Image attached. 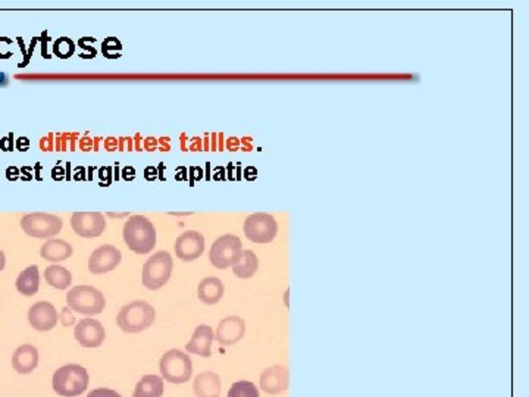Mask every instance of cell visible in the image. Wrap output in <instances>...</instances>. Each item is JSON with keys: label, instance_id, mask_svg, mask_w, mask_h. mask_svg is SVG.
<instances>
[{"label": "cell", "instance_id": "1", "mask_svg": "<svg viewBox=\"0 0 529 397\" xmlns=\"http://www.w3.org/2000/svg\"><path fill=\"white\" fill-rule=\"evenodd\" d=\"M124 240L128 249L137 255L150 253L156 246V228L143 215H132L124 226Z\"/></svg>", "mask_w": 529, "mask_h": 397}, {"label": "cell", "instance_id": "2", "mask_svg": "<svg viewBox=\"0 0 529 397\" xmlns=\"http://www.w3.org/2000/svg\"><path fill=\"white\" fill-rule=\"evenodd\" d=\"M156 319L155 307L144 301H135L121 309L116 316L118 327L130 334H137L149 328Z\"/></svg>", "mask_w": 529, "mask_h": 397}, {"label": "cell", "instance_id": "3", "mask_svg": "<svg viewBox=\"0 0 529 397\" xmlns=\"http://www.w3.org/2000/svg\"><path fill=\"white\" fill-rule=\"evenodd\" d=\"M89 386V372L77 364L65 365L53 374V390L62 397L81 396Z\"/></svg>", "mask_w": 529, "mask_h": 397}, {"label": "cell", "instance_id": "4", "mask_svg": "<svg viewBox=\"0 0 529 397\" xmlns=\"http://www.w3.org/2000/svg\"><path fill=\"white\" fill-rule=\"evenodd\" d=\"M68 306L83 315H97L105 309V296L92 285H77L67 294Z\"/></svg>", "mask_w": 529, "mask_h": 397}, {"label": "cell", "instance_id": "5", "mask_svg": "<svg viewBox=\"0 0 529 397\" xmlns=\"http://www.w3.org/2000/svg\"><path fill=\"white\" fill-rule=\"evenodd\" d=\"M174 262L168 252H157L147 259L143 267V285L149 290H159L169 281Z\"/></svg>", "mask_w": 529, "mask_h": 397}, {"label": "cell", "instance_id": "6", "mask_svg": "<svg viewBox=\"0 0 529 397\" xmlns=\"http://www.w3.org/2000/svg\"><path fill=\"white\" fill-rule=\"evenodd\" d=\"M162 377L172 384H184L191 378L193 365L191 359L187 353L178 349L168 350L159 362Z\"/></svg>", "mask_w": 529, "mask_h": 397}, {"label": "cell", "instance_id": "7", "mask_svg": "<svg viewBox=\"0 0 529 397\" xmlns=\"http://www.w3.org/2000/svg\"><path fill=\"white\" fill-rule=\"evenodd\" d=\"M64 222L59 217L44 212L28 214L21 219V227L27 235L35 239L55 237L62 230Z\"/></svg>", "mask_w": 529, "mask_h": 397}, {"label": "cell", "instance_id": "8", "mask_svg": "<svg viewBox=\"0 0 529 397\" xmlns=\"http://www.w3.org/2000/svg\"><path fill=\"white\" fill-rule=\"evenodd\" d=\"M244 234L253 243H270L278 233V224L272 215L259 212L248 217L244 221Z\"/></svg>", "mask_w": 529, "mask_h": 397}, {"label": "cell", "instance_id": "9", "mask_svg": "<svg viewBox=\"0 0 529 397\" xmlns=\"http://www.w3.org/2000/svg\"><path fill=\"white\" fill-rule=\"evenodd\" d=\"M241 249L243 244L237 235H223V237H219L212 244V249L209 252V260H211V264L218 269L229 268L236 262V259L241 253Z\"/></svg>", "mask_w": 529, "mask_h": 397}, {"label": "cell", "instance_id": "10", "mask_svg": "<svg viewBox=\"0 0 529 397\" xmlns=\"http://www.w3.org/2000/svg\"><path fill=\"white\" fill-rule=\"evenodd\" d=\"M72 230L80 237H101L106 228V221L101 212H76L71 217Z\"/></svg>", "mask_w": 529, "mask_h": 397}, {"label": "cell", "instance_id": "11", "mask_svg": "<svg viewBox=\"0 0 529 397\" xmlns=\"http://www.w3.org/2000/svg\"><path fill=\"white\" fill-rule=\"evenodd\" d=\"M122 260V253L115 246L105 244L96 249L89 259V269L92 274H106V272L114 271Z\"/></svg>", "mask_w": 529, "mask_h": 397}, {"label": "cell", "instance_id": "12", "mask_svg": "<svg viewBox=\"0 0 529 397\" xmlns=\"http://www.w3.org/2000/svg\"><path fill=\"white\" fill-rule=\"evenodd\" d=\"M205 252V237L198 231H186L175 242V255L184 262L200 257Z\"/></svg>", "mask_w": 529, "mask_h": 397}, {"label": "cell", "instance_id": "13", "mask_svg": "<svg viewBox=\"0 0 529 397\" xmlns=\"http://www.w3.org/2000/svg\"><path fill=\"white\" fill-rule=\"evenodd\" d=\"M59 315L51 302H37L28 311V321L37 331H51L56 327Z\"/></svg>", "mask_w": 529, "mask_h": 397}, {"label": "cell", "instance_id": "14", "mask_svg": "<svg viewBox=\"0 0 529 397\" xmlns=\"http://www.w3.org/2000/svg\"><path fill=\"white\" fill-rule=\"evenodd\" d=\"M76 339L83 347H99L105 341L106 332L97 319H81L76 327Z\"/></svg>", "mask_w": 529, "mask_h": 397}, {"label": "cell", "instance_id": "15", "mask_svg": "<svg viewBox=\"0 0 529 397\" xmlns=\"http://www.w3.org/2000/svg\"><path fill=\"white\" fill-rule=\"evenodd\" d=\"M245 332V322L240 316H228L219 322L216 330V340L220 346H231L239 343Z\"/></svg>", "mask_w": 529, "mask_h": 397}, {"label": "cell", "instance_id": "16", "mask_svg": "<svg viewBox=\"0 0 529 397\" xmlns=\"http://www.w3.org/2000/svg\"><path fill=\"white\" fill-rule=\"evenodd\" d=\"M288 387V371L287 368L275 365L263 371L261 375V389L268 394H279Z\"/></svg>", "mask_w": 529, "mask_h": 397}, {"label": "cell", "instance_id": "17", "mask_svg": "<svg viewBox=\"0 0 529 397\" xmlns=\"http://www.w3.org/2000/svg\"><path fill=\"white\" fill-rule=\"evenodd\" d=\"M214 339H215V334L212 328L206 324H202L199 327H196L191 340L186 346V350H189V353H193V355L209 357L212 355Z\"/></svg>", "mask_w": 529, "mask_h": 397}, {"label": "cell", "instance_id": "18", "mask_svg": "<svg viewBox=\"0 0 529 397\" xmlns=\"http://www.w3.org/2000/svg\"><path fill=\"white\" fill-rule=\"evenodd\" d=\"M39 365V350L31 344H22L12 356V366L21 375H27Z\"/></svg>", "mask_w": 529, "mask_h": 397}, {"label": "cell", "instance_id": "19", "mask_svg": "<svg viewBox=\"0 0 529 397\" xmlns=\"http://www.w3.org/2000/svg\"><path fill=\"white\" fill-rule=\"evenodd\" d=\"M196 397H219L220 378L215 372H202L193 384Z\"/></svg>", "mask_w": 529, "mask_h": 397}, {"label": "cell", "instance_id": "20", "mask_svg": "<svg viewBox=\"0 0 529 397\" xmlns=\"http://www.w3.org/2000/svg\"><path fill=\"white\" fill-rule=\"evenodd\" d=\"M224 284L216 277H207L199 284V299L205 305H216L224 296Z\"/></svg>", "mask_w": 529, "mask_h": 397}, {"label": "cell", "instance_id": "21", "mask_svg": "<svg viewBox=\"0 0 529 397\" xmlns=\"http://www.w3.org/2000/svg\"><path fill=\"white\" fill-rule=\"evenodd\" d=\"M40 255L46 260H51V262H62V260H67L69 256H72V247L65 240L52 239L42 246Z\"/></svg>", "mask_w": 529, "mask_h": 397}, {"label": "cell", "instance_id": "22", "mask_svg": "<svg viewBox=\"0 0 529 397\" xmlns=\"http://www.w3.org/2000/svg\"><path fill=\"white\" fill-rule=\"evenodd\" d=\"M257 268H259V259L253 251H241L236 262L232 264V271L239 278H252Z\"/></svg>", "mask_w": 529, "mask_h": 397}, {"label": "cell", "instance_id": "23", "mask_svg": "<svg viewBox=\"0 0 529 397\" xmlns=\"http://www.w3.org/2000/svg\"><path fill=\"white\" fill-rule=\"evenodd\" d=\"M40 285V274L37 265H31L27 269H24L19 277L17 278V289L24 296H34L39 292Z\"/></svg>", "mask_w": 529, "mask_h": 397}, {"label": "cell", "instance_id": "24", "mask_svg": "<svg viewBox=\"0 0 529 397\" xmlns=\"http://www.w3.org/2000/svg\"><path fill=\"white\" fill-rule=\"evenodd\" d=\"M164 380L159 375H144L135 386L132 397H162Z\"/></svg>", "mask_w": 529, "mask_h": 397}, {"label": "cell", "instance_id": "25", "mask_svg": "<svg viewBox=\"0 0 529 397\" xmlns=\"http://www.w3.org/2000/svg\"><path fill=\"white\" fill-rule=\"evenodd\" d=\"M44 278L49 285H52V287L58 290H67L72 282L71 272L60 265L47 267L44 271Z\"/></svg>", "mask_w": 529, "mask_h": 397}, {"label": "cell", "instance_id": "26", "mask_svg": "<svg viewBox=\"0 0 529 397\" xmlns=\"http://www.w3.org/2000/svg\"><path fill=\"white\" fill-rule=\"evenodd\" d=\"M228 397H261L259 390L254 386L252 381H237L234 382L229 391Z\"/></svg>", "mask_w": 529, "mask_h": 397}, {"label": "cell", "instance_id": "27", "mask_svg": "<svg viewBox=\"0 0 529 397\" xmlns=\"http://www.w3.org/2000/svg\"><path fill=\"white\" fill-rule=\"evenodd\" d=\"M76 52V43L69 37H59L53 44V53L60 59H68Z\"/></svg>", "mask_w": 529, "mask_h": 397}, {"label": "cell", "instance_id": "28", "mask_svg": "<svg viewBox=\"0 0 529 397\" xmlns=\"http://www.w3.org/2000/svg\"><path fill=\"white\" fill-rule=\"evenodd\" d=\"M122 43L116 39V37H107V39L102 43V53L107 59H116L121 58Z\"/></svg>", "mask_w": 529, "mask_h": 397}, {"label": "cell", "instance_id": "29", "mask_svg": "<svg viewBox=\"0 0 529 397\" xmlns=\"http://www.w3.org/2000/svg\"><path fill=\"white\" fill-rule=\"evenodd\" d=\"M78 137V134L77 133H72V134H69V133H65V134H62V135H59L58 134V139H56V142H59V144H60V151H62V152H65V151H73V149H76V139Z\"/></svg>", "mask_w": 529, "mask_h": 397}, {"label": "cell", "instance_id": "30", "mask_svg": "<svg viewBox=\"0 0 529 397\" xmlns=\"http://www.w3.org/2000/svg\"><path fill=\"white\" fill-rule=\"evenodd\" d=\"M59 319H60V324H62L64 327H71V326H73V322H76V318H73L69 306L64 307L62 311H60Z\"/></svg>", "mask_w": 529, "mask_h": 397}, {"label": "cell", "instance_id": "31", "mask_svg": "<svg viewBox=\"0 0 529 397\" xmlns=\"http://www.w3.org/2000/svg\"><path fill=\"white\" fill-rule=\"evenodd\" d=\"M87 397H122L118 391L110 389H96L89 393Z\"/></svg>", "mask_w": 529, "mask_h": 397}, {"label": "cell", "instance_id": "32", "mask_svg": "<svg viewBox=\"0 0 529 397\" xmlns=\"http://www.w3.org/2000/svg\"><path fill=\"white\" fill-rule=\"evenodd\" d=\"M110 174H112V168L110 167H102L99 169V177L102 180L103 187H107V185H110V183H112V176H110Z\"/></svg>", "mask_w": 529, "mask_h": 397}, {"label": "cell", "instance_id": "33", "mask_svg": "<svg viewBox=\"0 0 529 397\" xmlns=\"http://www.w3.org/2000/svg\"><path fill=\"white\" fill-rule=\"evenodd\" d=\"M12 139H14V134L12 133L8 135V137L0 139V149H2L3 152H10L12 149H14V140Z\"/></svg>", "mask_w": 529, "mask_h": 397}, {"label": "cell", "instance_id": "34", "mask_svg": "<svg viewBox=\"0 0 529 397\" xmlns=\"http://www.w3.org/2000/svg\"><path fill=\"white\" fill-rule=\"evenodd\" d=\"M143 149H144V151H147V152L157 151V149H159L157 139H155V137H146L144 143H143Z\"/></svg>", "mask_w": 529, "mask_h": 397}, {"label": "cell", "instance_id": "35", "mask_svg": "<svg viewBox=\"0 0 529 397\" xmlns=\"http://www.w3.org/2000/svg\"><path fill=\"white\" fill-rule=\"evenodd\" d=\"M40 147H42V151H44V152L53 151V134H49L47 137H43L40 142Z\"/></svg>", "mask_w": 529, "mask_h": 397}, {"label": "cell", "instance_id": "36", "mask_svg": "<svg viewBox=\"0 0 529 397\" xmlns=\"http://www.w3.org/2000/svg\"><path fill=\"white\" fill-rule=\"evenodd\" d=\"M119 147V140L115 137H107L105 139V151L107 152H115Z\"/></svg>", "mask_w": 529, "mask_h": 397}, {"label": "cell", "instance_id": "37", "mask_svg": "<svg viewBox=\"0 0 529 397\" xmlns=\"http://www.w3.org/2000/svg\"><path fill=\"white\" fill-rule=\"evenodd\" d=\"M80 149L83 152H90L94 149V140L90 137H83L80 139Z\"/></svg>", "mask_w": 529, "mask_h": 397}, {"label": "cell", "instance_id": "38", "mask_svg": "<svg viewBox=\"0 0 529 397\" xmlns=\"http://www.w3.org/2000/svg\"><path fill=\"white\" fill-rule=\"evenodd\" d=\"M87 39H89V37H84V39H81V40L78 42V44H80L83 49H85V51L89 52L87 56H85V59H92V58L96 56V49L87 44Z\"/></svg>", "mask_w": 529, "mask_h": 397}, {"label": "cell", "instance_id": "39", "mask_svg": "<svg viewBox=\"0 0 529 397\" xmlns=\"http://www.w3.org/2000/svg\"><path fill=\"white\" fill-rule=\"evenodd\" d=\"M118 151L124 152V151H132V139L131 137H121L119 139V147Z\"/></svg>", "mask_w": 529, "mask_h": 397}, {"label": "cell", "instance_id": "40", "mask_svg": "<svg viewBox=\"0 0 529 397\" xmlns=\"http://www.w3.org/2000/svg\"><path fill=\"white\" fill-rule=\"evenodd\" d=\"M159 177V172H157V169L155 168V167H147L146 169H144V178L147 180V181H153V180H156Z\"/></svg>", "mask_w": 529, "mask_h": 397}, {"label": "cell", "instance_id": "41", "mask_svg": "<svg viewBox=\"0 0 529 397\" xmlns=\"http://www.w3.org/2000/svg\"><path fill=\"white\" fill-rule=\"evenodd\" d=\"M6 178L9 181H17L19 178V169L17 167H9L6 169Z\"/></svg>", "mask_w": 529, "mask_h": 397}, {"label": "cell", "instance_id": "42", "mask_svg": "<svg viewBox=\"0 0 529 397\" xmlns=\"http://www.w3.org/2000/svg\"><path fill=\"white\" fill-rule=\"evenodd\" d=\"M64 174H65L64 168L58 164V165H56V167L52 169V178H53V180H56V181L64 180V178H65Z\"/></svg>", "mask_w": 529, "mask_h": 397}, {"label": "cell", "instance_id": "43", "mask_svg": "<svg viewBox=\"0 0 529 397\" xmlns=\"http://www.w3.org/2000/svg\"><path fill=\"white\" fill-rule=\"evenodd\" d=\"M17 149L19 152H27L30 149V140L27 137H19L17 142Z\"/></svg>", "mask_w": 529, "mask_h": 397}, {"label": "cell", "instance_id": "44", "mask_svg": "<svg viewBox=\"0 0 529 397\" xmlns=\"http://www.w3.org/2000/svg\"><path fill=\"white\" fill-rule=\"evenodd\" d=\"M122 178L125 181H132L135 178V169L132 167H125L122 169Z\"/></svg>", "mask_w": 529, "mask_h": 397}, {"label": "cell", "instance_id": "45", "mask_svg": "<svg viewBox=\"0 0 529 397\" xmlns=\"http://www.w3.org/2000/svg\"><path fill=\"white\" fill-rule=\"evenodd\" d=\"M157 142H159V151H162V152H169L171 151L169 137H161V139H157Z\"/></svg>", "mask_w": 529, "mask_h": 397}, {"label": "cell", "instance_id": "46", "mask_svg": "<svg viewBox=\"0 0 529 397\" xmlns=\"http://www.w3.org/2000/svg\"><path fill=\"white\" fill-rule=\"evenodd\" d=\"M190 151L191 152H198V151H202V142H200V139H198V137H194V140L190 143Z\"/></svg>", "mask_w": 529, "mask_h": 397}, {"label": "cell", "instance_id": "47", "mask_svg": "<svg viewBox=\"0 0 529 397\" xmlns=\"http://www.w3.org/2000/svg\"><path fill=\"white\" fill-rule=\"evenodd\" d=\"M239 146H240V142H239L236 137L228 139V142H227V147L229 149V151H237Z\"/></svg>", "mask_w": 529, "mask_h": 397}, {"label": "cell", "instance_id": "48", "mask_svg": "<svg viewBox=\"0 0 529 397\" xmlns=\"http://www.w3.org/2000/svg\"><path fill=\"white\" fill-rule=\"evenodd\" d=\"M177 172H178V174H175V180H187V178H189V177L186 176L187 169L184 168V167H180V168H177Z\"/></svg>", "mask_w": 529, "mask_h": 397}, {"label": "cell", "instance_id": "49", "mask_svg": "<svg viewBox=\"0 0 529 397\" xmlns=\"http://www.w3.org/2000/svg\"><path fill=\"white\" fill-rule=\"evenodd\" d=\"M31 169H33V168H30V167H26V168H22V169H21V172H22V180L30 181V180L33 178V176L30 174Z\"/></svg>", "mask_w": 529, "mask_h": 397}, {"label": "cell", "instance_id": "50", "mask_svg": "<svg viewBox=\"0 0 529 397\" xmlns=\"http://www.w3.org/2000/svg\"><path fill=\"white\" fill-rule=\"evenodd\" d=\"M5 265H6V257H5V253L0 251V271H3Z\"/></svg>", "mask_w": 529, "mask_h": 397}, {"label": "cell", "instance_id": "51", "mask_svg": "<svg viewBox=\"0 0 529 397\" xmlns=\"http://www.w3.org/2000/svg\"><path fill=\"white\" fill-rule=\"evenodd\" d=\"M164 168H165V165H164V164H161V165H159V171H157V172H159V177H157V178H159V180H161V181H165V177L162 176V172H164Z\"/></svg>", "mask_w": 529, "mask_h": 397}, {"label": "cell", "instance_id": "52", "mask_svg": "<svg viewBox=\"0 0 529 397\" xmlns=\"http://www.w3.org/2000/svg\"><path fill=\"white\" fill-rule=\"evenodd\" d=\"M181 147H182L184 152L187 151V147H186V134H181Z\"/></svg>", "mask_w": 529, "mask_h": 397}, {"label": "cell", "instance_id": "53", "mask_svg": "<svg viewBox=\"0 0 529 397\" xmlns=\"http://www.w3.org/2000/svg\"><path fill=\"white\" fill-rule=\"evenodd\" d=\"M110 218H122V217H127L128 215V212H122V214H112V212H110V214H107Z\"/></svg>", "mask_w": 529, "mask_h": 397}, {"label": "cell", "instance_id": "54", "mask_svg": "<svg viewBox=\"0 0 529 397\" xmlns=\"http://www.w3.org/2000/svg\"><path fill=\"white\" fill-rule=\"evenodd\" d=\"M118 174H119V168H118V165H116V167H115V180H118V178H119Z\"/></svg>", "mask_w": 529, "mask_h": 397}]
</instances>
